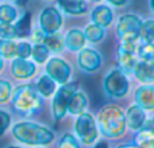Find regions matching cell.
<instances>
[{"label": "cell", "mask_w": 154, "mask_h": 148, "mask_svg": "<svg viewBox=\"0 0 154 148\" xmlns=\"http://www.w3.org/2000/svg\"><path fill=\"white\" fill-rule=\"evenodd\" d=\"M10 131L16 143L29 147H48L56 141L53 129L31 120H18L12 123Z\"/></svg>", "instance_id": "obj_1"}, {"label": "cell", "mask_w": 154, "mask_h": 148, "mask_svg": "<svg viewBox=\"0 0 154 148\" xmlns=\"http://www.w3.org/2000/svg\"><path fill=\"white\" fill-rule=\"evenodd\" d=\"M99 133L106 139H120L125 136L127 124H126V112L120 106L108 104L99 111L97 117Z\"/></svg>", "instance_id": "obj_2"}, {"label": "cell", "mask_w": 154, "mask_h": 148, "mask_svg": "<svg viewBox=\"0 0 154 148\" xmlns=\"http://www.w3.org/2000/svg\"><path fill=\"white\" fill-rule=\"evenodd\" d=\"M42 96L38 93L35 85L32 84H22L16 86L12 92L11 97V108L18 116L20 117H31L37 114L42 108Z\"/></svg>", "instance_id": "obj_3"}, {"label": "cell", "mask_w": 154, "mask_h": 148, "mask_svg": "<svg viewBox=\"0 0 154 148\" xmlns=\"http://www.w3.org/2000/svg\"><path fill=\"white\" fill-rule=\"evenodd\" d=\"M79 90V84L77 82H66V84L61 85L56 93L53 94V100H51V117L56 123L61 121L68 113V104L72 96Z\"/></svg>", "instance_id": "obj_4"}, {"label": "cell", "mask_w": 154, "mask_h": 148, "mask_svg": "<svg viewBox=\"0 0 154 148\" xmlns=\"http://www.w3.org/2000/svg\"><path fill=\"white\" fill-rule=\"evenodd\" d=\"M73 131L79 141L84 146H92L99 139L97 123L89 112H84L77 116L75 124H73Z\"/></svg>", "instance_id": "obj_5"}, {"label": "cell", "mask_w": 154, "mask_h": 148, "mask_svg": "<svg viewBox=\"0 0 154 148\" xmlns=\"http://www.w3.org/2000/svg\"><path fill=\"white\" fill-rule=\"evenodd\" d=\"M103 90L109 98H123L130 90V82L123 72L119 69H111L103 79Z\"/></svg>", "instance_id": "obj_6"}, {"label": "cell", "mask_w": 154, "mask_h": 148, "mask_svg": "<svg viewBox=\"0 0 154 148\" xmlns=\"http://www.w3.org/2000/svg\"><path fill=\"white\" fill-rule=\"evenodd\" d=\"M142 20L134 13H126L119 18L116 23V35L119 40H137L139 39V28Z\"/></svg>", "instance_id": "obj_7"}, {"label": "cell", "mask_w": 154, "mask_h": 148, "mask_svg": "<svg viewBox=\"0 0 154 148\" xmlns=\"http://www.w3.org/2000/svg\"><path fill=\"white\" fill-rule=\"evenodd\" d=\"M45 72L58 85H64L69 82L70 77H72V66L65 59L60 58V57H53L46 62Z\"/></svg>", "instance_id": "obj_8"}, {"label": "cell", "mask_w": 154, "mask_h": 148, "mask_svg": "<svg viewBox=\"0 0 154 148\" xmlns=\"http://www.w3.org/2000/svg\"><path fill=\"white\" fill-rule=\"evenodd\" d=\"M64 19L58 8L56 7H46L39 13V27L46 34H54L58 32L62 27Z\"/></svg>", "instance_id": "obj_9"}, {"label": "cell", "mask_w": 154, "mask_h": 148, "mask_svg": "<svg viewBox=\"0 0 154 148\" xmlns=\"http://www.w3.org/2000/svg\"><path fill=\"white\" fill-rule=\"evenodd\" d=\"M103 59L101 55L93 49H82L79 51L77 55V66L80 67L82 73L93 74L101 67Z\"/></svg>", "instance_id": "obj_10"}, {"label": "cell", "mask_w": 154, "mask_h": 148, "mask_svg": "<svg viewBox=\"0 0 154 148\" xmlns=\"http://www.w3.org/2000/svg\"><path fill=\"white\" fill-rule=\"evenodd\" d=\"M11 74L15 79H30L37 73V65L35 62L29 59L14 58L10 66Z\"/></svg>", "instance_id": "obj_11"}, {"label": "cell", "mask_w": 154, "mask_h": 148, "mask_svg": "<svg viewBox=\"0 0 154 148\" xmlns=\"http://www.w3.org/2000/svg\"><path fill=\"white\" fill-rule=\"evenodd\" d=\"M146 120V111L137 104L128 106V109L126 111V124H127L128 129L134 131V132H137L145 124Z\"/></svg>", "instance_id": "obj_12"}, {"label": "cell", "mask_w": 154, "mask_h": 148, "mask_svg": "<svg viewBox=\"0 0 154 148\" xmlns=\"http://www.w3.org/2000/svg\"><path fill=\"white\" fill-rule=\"evenodd\" d=\"M135 104L143 108L145 111L154 109V86L153 85H142L134 93Z\"/></svg>", "instance_id": "obj_13"}, {"label": "cell", "mask_w": 154, "mask_h": 148, "mask_svg": "<svg viewBox=\"0 0 154 148\" xmlns=\"http://www.w3.org/2000/svg\"><path fill=\"white\" fill-rule=\"evenodd\" d=\"M134 77L142 85L154 84V61H139L134 67Z\"/></svg>", "instance_id": "obj_14"}, {"label": "cell", "mask_w": 154, "mask_h": 148, "mask_svg": "<svg viewBox=\"0 0 154 148\" xmlns=\"http://www.w3.org/2000/svg\"><path fill=\"white\" fill-rule=\"evenodd\" d=\"M91 20L92 23L97 24V26L107 28L112 24L114 22V12L106 4H99L91 12Z\"/></svg>", "instance_id": "obj_15"}, {"label": "cell", "mask_w": 154, "mask_h": 148, "mask_svg": "<svg viewBox=\"0 0 154 148\" xmlns=\"http://www.w3.org/2000/svg\"><path fill=\"white\" fill-rule=\"evenodd\" d=\"M64 42L65 49H68L69 51H73V53H79L80 50H82L85 47L87 38L84 35V31H81L79 28H72L65 34Z\"/></svg>", "instance_id": "obj_16"}, {"label": "cell", "mask_w": 154, "mask_h": 148, "mask_svg": "<svg viewBox=\"0 0 154 148\" xmlns=\"http://www.w3.org/2000/svg\"><path fill=\"white\" fill-rule=\"evenodd\" d=\"M57 4L62 12L72 16L84 15L89 8L87 0H58Z\"/></svg>", "instance_id": "obj_17"}, {"label": "cell", "mask_w": 154, "mask_h": 148, "mask_svg": "<svg viewBox=\"0 0 154 148\" xmlns=\"http://www.w3.org/2000/svg\"><path fill=\"white\" fill-rule=\"evenodd\" d=\"M137 58H135V54H130L127 51L122 50V49L118 47L116 49V65H118V69L120 72H123L126 75L128 74H133L134 73V67L137 65Z\"/></svg>", "instance_id": "obj_18"}, {"label": "cell", "mask_w": 154, "mask_h": 148, "mask_svg": "<svg viewBox=\"0 0 154 148\" xmlns=\"http://www.w3.org/2000/svg\"><path fill=\"white\" fill-rule=\"evenodd\" d=\"M87 106H88V97L85 96L84 92L77 90L75 94L72 96V98L69 100L68 113L72 114V116H79V114L84 113Z\"/></svg>", "instance_id": "obj_19"}, {"label": "cell", "mask_w": 154, "mask_h": 148, "mask_svg": "<svg viewBox=\"0 0 154 148\" xmlns=\"http://www.w3.org/2000/svg\"><path fill=\"white\" fill-rule=\"evenodd\" d=\"M35 87H37L38 93L43 98H50V97H53V94L57 90V82L54 79H51L48 74H43V75H41L38 78Z\"/></svg>", "instance_id": "obj_20"}, {"label": "cell", "mask_w": 154, "mask_h": 148, "mask_svg": "<svg viewBox=\"0 0 154 148\" xmlns=\"http://www.w3.org/2000/svg\"><path fill=\"white\" fill-rule=\"evenodd\" d=\"M43 45L48 47V50L53 54H60L64 51L65 49V42H64V37L60 32H54V34H49L46 35L45 42Z\"/></svg>", "instance_id": "obj_21"}, {"label": "cell", "mask_w": 154, "mask_h": 148, "mask_svg": "<svg viewBox=\"0 0 154 148\" xmlns=\"http://www.w3.org/2000/svg\"><path fill=\"white\" fill-rule=\"evenodd\" d=\"M15 28H16V34L18 38H27L30 37L32 28H31V13L30 12H24L20 18L16 20L15 23Z\"/></svg>", "instance_id": "obj_22"}, {"label": "cell", "mask_w": 154, "mask_h": 148, "mask_svg": "<svg viewBox=\"0 0 154 148\" xmlns=\"http://www.w3.org/2000/svg\"><path fill=\"white\" fill-rule=\"evenodd\" d=\"M84 35H85V38H87L88 42L99 43V42H101V40L104 39L106 32H104L103 27L97 26V24H95V23H91V24H88V26L85 27Z\"/></svg>", "instance_id": "obj_23"}, {"label": "cell", "mask_w": 154, "mask_h": 148, "mask_svg": "<svg viewBox=\"0 0 154 148\" xmlns=\"http://www.w3.org/2000/svg\"><path fill=\"white\" fill-rule=\"evenodd\" d=\"M16 45L14 39H3L0 38V57L3 59H11L16 58Z\"/></svg>", "instance_id": "obj_24"}, {"label": "cell", "mask_w": 154, "mask_h": 148, "mask_svg": "<svg viewBox=\"0 0 154 148\" xmlns=\"http://www.w3.org/2000/svg\"><path fill=\"white\" fill-rule=\"evenodd\" d=\"M139 39L143 43H154V19L142 22L139 28Z\"/></svg>", "instance_id": "obj_25"}, {"label": "cell", "mask_w": 154, "mask_h": 148, "mask_svg": "<svg viewBox=\"0 0 154 148\" xmlns=\"http://www.w3.org/2000/svg\"><path fill=\"white\" fill-rule=\"evenodd\" d=\"M154 138V124L152 120H146L145 124L137 131L135 133V143H141L143 140H147V139H153Z\"/></svg>", "instance_id": "obj_26"}, {"label": "cell", "mask_w": 154, "mask_h": 148, "mask_svg": "<svg viewBox=\"0 0 154 148\" xmlns=\"http://www.w3.org/2000/svg\"><path fill=\"white\" fill-rule=\"evenodd\" d=\"M18 19V10L11 4L0 5V23H12Z\"/></svg>", "instance_id": "obj_27"}, {"label": "cell", "mask_w": 154, "mask_h": 148, "mask_svg": "<svg viewBox=\"0 0 154 148\" xmlns=\"http://www.w3.org/2000/svg\"><path fill=\"white\" fill-rule=\"evenodd\" d=\"M49 54L50 51L48 50L43 43H39V45H32V50H31V57L34 59L35 64H46L48 62V58H49Z\"/></svg>", "instance_id": "obj_28"}, {"label": "cell", "mask_w": 154, "mask_h": 148, "mask_svg": "<svg viewBox=\"0 0 154 148\" xmlns=\"http://www.w3.org/2000/svg\"><path fill=\"white\" fill-rule=\"evenodd\" d=\"M56 148H80V141L73 133L65 132L58 138Z\"/></svg>", "instance_id": "obj_29"}, {"label": "cell", "mask_w": 154, "mask_h": 148, "mask_svg": "<svg viewBox=\"0 0 154 148\" xmlns=\"http://www.w3.org/2000/svg\"><path fill=\"white\" fill-rule=\"evenodd\" d=\"M14 87L10 81L7 79H0V105L8 104L12 97Z\"/></svg>", "instance_id": "obj_30"}, {"label": "cell", "mask_w": 154, "mask_h": 148, "mask_svg": "<svg viewBox=\"0 0 154 148\" xmlns=\"http://www.w3.org/2000/svg\"><path fill=\"white\" fill-rule=\"evenodd\" d=\"M12 125V114L4 108H0V138L11 129Z\"/></svg>", "instance_id": "obj_31"}, {"label": "cell", "mask_w": 154, "mask_h": 148, "mask_svg": "<svg viewBox=\"0 0 154 148\" xmlns=\"http://www.w3.org/2000/svg\"><path fill=\"white\" fill-rule=\"evenodd\" d=\"M137 54L141 61H154V43H143L138 46Z\"/></svg>", "instance_id": "obj_32"}, {"label": "cell", "mask_w": 154, "mask_h": 148, "mask_svg": "<svg viewBox=\"0 0 154 148\" xmlns=\"http://www.w3.org/2000/svg\"><path fill=\"white\" fill-rule=\"evenodd\" d=\"M0 38H3V39H15V38H18L15 24L0 23Z\"/></svg>", "instance_id": "obj_33"}, {"label": "cell", "mask_w": 154, "mask_h": 148, "mask_svg": "<svg viewBox=\"0 0 154 148\" xmlns=\"http://www.w3.org/2000/svg\"><path fill=\"white\" fill-rule=\"evenodd\" d=\"M31 50L32 46L29 42H20L16 45V58L27 59L31 57Z\"/></svg>", "instance_id": "obj_34"}, {"label": "cell", "mask_w": 154, "mask_h": 148, "mask_svg": "<svg viewBox=\"0 0 154 148\" xmlns=\"http://www.w3.org/2000/svg\"><path fill=\"white\" fill-rule=\"evenodd\" d=\"M46 35H48V34H46V32L39 27V28L32 30L31 34H30V38H31V42L34 43V45H39V43L45 42Z\"/></svg>", "instance_id": "obj_35"}, {"label": "cell", "mask_w": 154, "mask_h": 148, "mask_svg": "<svg viewBox=\"0 0 154 148\" xmlns=\"http://www.w3.org/2000/svg\"><path fill=\"white\" fill-rule=\"evenodd\" d=\"M138 146L141 148H154V138L141 141V143H138Z\"/></svg>", "instance_id": "obj_36"}, {"label": "cell", "mask_w": 154, "mask_h": 148, "mask_svg": "<svg viewBox=\"0 0 154 148\" xmlns=\"http://www.w3.org/2000/svg\"><path fill=\"white\" fill-rule=\"evenodd\" d=\"M107 1L109 4H112L114 7H125V5H127V3L130 0H107Z\"/></svg>", "instance_id": "obj_37"}, {"label": "cell", "mask_w": 154, "mask_h": 148, "mask_svg": "<svg viewBox=\"0 0 154 148\" xmlns=\"http://www.w3.org/2000/svg\"><path fill=\"white\" fill-rule=\"evenodd\" d=\"M116 148H141L137 143H126V144H120Z\"/></svg>", "instance_id": "obj_38"}, {"label": "cell", "mask_w": 154, "mask_h": 148, "mask_svg": "<svg viewBox=\"0 0 154 148\" xmlns=\"http://www.w3.org/2000/svg\"><path fill=\"white\" fill-rule=\"evenodd\" d=\"M93 148H109V146L107 141H96L93 144Z\"/></svg>", "instance_id": "obj_39"}, {"label": "cell", "mask_w": 154, "mask_h": 148, "mask_svg": "<svg viewBox=\"0 0 154 148\" xmlns=\"http://www.w3.org/2000/svg\"><path fill=\"white\" fill-rule=\"evenodd\" d=\"M7 1H10V3H15V4L22 5V4H24V3H26L27 0H7Z\"/></svg>", "instance_id": "obj_40"}, {"label": "cell", "mask_w": 154, "mask_h": 148, "mask_svg": "<svg viewBox=\"0 0 154 148\" xmlns=\"http://www.w3.org/2000/svg\"><path fill=\"white\" fill-rule=\"evenodd\" d=\"M4 148H23V147L18 146V144H8V146H5Z\"/></svg>", "instance_id": "obj_41"}, {"label": "cell", "mask_w": 154, "mask_h": 148, "mask_svg": "<svg viewBox=\"0 0 154 148\" xmlns=\"http://www.w3.org/2000/svg\"><path fill=\"white\" fill-rule=\"evenodd\" d=\"M3 67H4V61H3V58L0 57V73L3 72Z\"/></svg>", "instance_id": "obj_42"}, {"label": "cell", "mask_w": 154, "mask_h": 148, "mask_svg": "<svg viewBox=\"0 0 154 148\" xmlns=\"http://www.w3.org/2000/svg\"><path fill=\"white\" fill-rule=\"evenodd\" d=\"M149 3H150V8H152V11L154 12V0H149Z\"/></svg>", "instance_id": "obj_43"}, {"label": "cell", "mask_w": 154, "mask_h": 148, "mask_svg": "<svg viewBox=\"0 0 154 148\" xmlns=\"http://www.w3.org/2000/svg\"><path fill=\"white\" fill-rule=\"evenodd\" d=\"M91 1H93V3H99V1H101V0H91Z\"/></svg>", "instance_id": "obj_44"}, {"label": "cell", "mask_w": 154, "mask_h": 148, "mask_svg": "<svg viewBox=\"0 0 154 148\" xmlns=\"http://www.w3.org/2000/svg\"><path fill=\"white\" fill-rule=\"evenodd\" d=\"M152 121H153V124H154V116H153V119H152Z\"/></svg>", "instance_id": "obj_45"}, {"label": "cell", "mask_w": 154, "mask_h": 148, "mask_svg": "<svg viewBox=\"0 0 154 148\" xmlns=\"http://www.w3.org/2000/svg\"><path fill=\"white\" fill-rule=\"evenodd\" d=\"M34 148H45V147H34Z\"/></svg>", "instance_id": "obj_46"}]
</instances>
